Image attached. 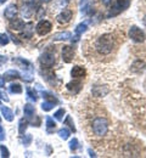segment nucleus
Listing matches in <instances>:
<instances>
[{"instance_id": "f257e3e1", "label": "nucleus", "mask_w": 146, "mask_h": 158, "mask_svg": "<svg viewBox=\"0 0 146 158\" xmlns=\"http://www.w3.org/2000/svg\"><path fill=\"white\" fill-rule=\"evenodd\" d=\"M96 50L99 54L101 55H108L112 52L113 48H115V39L112 37V34H104L101 35L95 45Z\"/></svg>"}, {"instance_id": "f03ea898", "label": "nucleus", "mask_w": 146, "mask_h": 158, "mask_svg": "<svg viewBox=\"0 0 146 158\" xmlns=\"http://www.w3.org/2000/svg\"><path fill=\"white\" fill-rule=\"evenodd\" d=\"M91 128L96 136H105L108 131V123L105 117H96L91 123Z\"/></svg>"}, {"instance_id": "7ed1b4c3", "label": "nucleus", "mask_w": 146, "mask_h": 158, "mask_svg": "<svg viewBox=\"0 0 146 158\" xmlns=\"http://www.w3.org/2000/svg\"><path fill=\"white\" fill-rule=\"evenodd\" d=\"M129 37L134 40V41H136V43H143V41H145V38H146L144 31H141L136 26H133L129 29Z\"/></svg>"}, {"instance_id": "20e7f679", "label": "nucleus", "mask_w": 146, "mask_h": 158, "mask_svg": "<svg viewBox=\"0 0 146 158\" xmlns=\"http://www.w3.org/2000/svg\"><path fill=\"white\" fill-rule=\"evenodd\" d=\"M128 6H129V0H117V2L113 5V7L111 9V11L108 12V17L116 16V15L121 14Z\"/></svg>"}, {"instance_id": "39448f33", "label": "nucleus", "mask_w": 146, "mask_h": 158, "mask_svg": "<svg viewBox=\"0 0 146 158\" xmlns=\"http://www.w3.org/2000/svg\"><path fill=\"white\" fill-rule=\"evenodd\" d=\"M51 23L49 22V21H45V20H43L40 21L38 24H37V33L39 34V35H46L50 31H51Z\"/></svg>"}, {"instance_id": "423d86ee", "label": "nucleus", "mask_w": 146, "mask_h": 158, "mask_svg": "<svg viewBox=\"0 0 146 158\" xmlns=\"http://www.w3.org/2000/svg\"><path fill=\"white\" fill-rule=\"evenodd\" d=\"M74 59V49L72 46H63L62 48V60L66 63L72 62V60Z\"/></svg>"}, {"instance_id": "0eeeda50", "label": "nucleus", "mask_w": 146, "mask_h": 158, "mask_svg": "<svg viewBox=\"0 0 146 158\" xmlns=\"http://www.w3.org/2000/svg\"><path fill=\"white\" fill-rule=\"evenodd\" d=\"M40 63L44 66H48V67H51L54 63H55V55L51 54V52H44L42 56H40Z\"/></svg>"}, {"instance_id": "6e6552de", "label": "nucleus", "mask_w": 146, "mask_h": 158, "mask_svg": "<svg viewBox=\"0 0 146 158\" xmlns=\"http://www.w3.org/2000/svg\"><path fill=\"white\" fill-rule=\"evenodd\" d=\"M72 16H73L72 11H71V10H68V9H66V10H63L60 15H57L56 20H57L59 23H63V24H66V23H68L69 21L72 20Z\"/></svg>"}, {"instance_id": "1a4fd4ad", "label": "nucleus", "mask_w": 146, "mask_h": 158, "mask_svg": "<svg viewBox=\"0 0 146 158\" xmlns=\"http://www.w3.org/2000/svg\"><path fill=\"white\" fill-rule=\"evenodd\" d=\"M85 74H86V71H85V68L82 67V66H74L72 68V71H71V76L76 79L84 78Z\"/></svg>"}, {"instance_id": "9d476101", "label": "nucleus", "mask_w": 146, "mask_h": 158, "mask_svg": "<svg viewBox=\"0 0 146 158\" xmlns=\"http://www.w3.org/2000/svg\"><path fill=\"white\" fill-rule=\"evenodd\" d=\"M17 14H19V10H17V6H16L15 4L9 5V6L5 9V17L9 19V20H14Z\"/></svg>"}, {"instance_id": "9b49d317", "label": "nucleus", "mask_w": 146, "mask_h": 158, "mask_svg": "<svg viewBox=\"0 0 146 158\" xmlns=\"http://www.w3.org/2000/svg\"><path fill=\"white\" fill-rule=\"evenodd\" d=\"M20 77H21V74H20L19 71L10 69V71L5 72V74H4V80L6 81V80H11V79H17V78H20Z\"/></svg>"}, {"instance_id": "f8f14e48", "label": "nucleus", "mask_w": 146, "mask_h": 158, "mask_svg": "<svg viewBox=\"0 0 146 158\" xmlns=\"http://www.w3.org/2000/svg\"><path fill=\"white\" fill-rule=\"evenodd\" d=\"M23 112H24V116H26V118H32L33 116H34V112H35V108H34V106H32V105H29V103H27V105H24V107H23Z\"/></svg>"}, {"instance_id": "ddd939ff", "label": "nucleus", "mask_w": 146, "mask_h": 158, "mask_svg": "<svg viewBox=\"0 0 146 158\" xmlns=\"http://www.w3.org/2000/svg\"><path fill=\"white\" fill-rule=\"evenodd\" d=\"M1 113L4 116V118L7 122H12L14 120V112L9 108V107H1Z\"/></svg>"}, {"instance_id": "4468645a", "label": "nucleus", "mask_w": 146, "mask_h": 158, "mask_svg": "<svg viewBox=\"0 0 146 158\" xmlns=\"http://www.w3.org/2000/svg\"><path fill=\"white\" fill-rule=\"evenodd\" d=\"M81 86H82L81 81H71V83L67 84V89L71 90L73 94H77L81 90Z\"/></svg>"}, {"instance_id": "2eb2a0df", "label": "nucleus", "mask_w": 146, "mask_h": 158, "mask_svg": "<svg viewBox=\"0 0 146 158\" xmlns=\"http://www.w3.org/2000/svg\"><path fill=\"white\" fill-rule=\"evenodd\" d=\"M71 37H72V34H71L69 32H59V33L54 34L52 39L57 40V41H59V40H68Z\"/></svg>"}, {"instance_id": "dca6fc26", "label": "nucleus", "mask_w": 146, "mask_h": 158, "mask_svg": "<svg viewBox=\"0 0 146 158\" xmlns=\"http://www.w3.org/2000/svg\"><path fill=\"white\" fill-rule=\"evenodd\" d=\"M145 67H146V64L144 61H136V62L133 63L131 71H133V72H143V71L145 69Z\"/></svg>"}, {"instance_id": "f3484780", "label": "nucleus", "mask_w": 146, "mask_h": 158, "mask_svg": "<svg viewBox=\"0 0 146 158\" xmlns=\"http://www.w3.org/2000/svg\"><path fill=\"white\" fill-rule=\"evenodd\" d=\"M33 23L32 22H29V23H27V24H24V27H23V33H22V37L23 38H31L32 37V31H33Z\"/></svg>"}, {"instance_id": "a211bd4d", "label": "nucleus", "mask_w": 146, "mask_h": 158, "mask_svg": "<svg viewBox=\"0 0 146 158\" xmlns=\"http://www.w3.org/2000/svg\"><path fill=\"white\" fill-rule=\"evenodd\" d=\"M24 27V23L22 20H15L10 23V28L11 29H15V31H21Z\"/></svg>"}, {"instance_id": "6ab92c4d", "label": "nucleus", "mask_w": 146, "mask_h": 158, "mask_svg": "<svg viewBox=\"0 0 146 158\" xmlns=\"http://www.w3.org/2000/svg\"><path fill=\"white\" fill-rule=\"evenodd\" d=\"M9 90H10V93H12V94H21L22 86L20 84H17V83H14V84H11V85L9 86Z\"/></svg>"}, {"instance_id": "aec40b11", "label": "nucleus", "mask_w": 146, "mask_h": 158, "mask_svg": "<svg viewBox=\"0 0 146 158\" xmlns=\"http://www.w3.org/2000/svg\"><path fill=\"white\" fill-rule=\"evenodd\" d=\"M46 128H48V133H51L56 128V123L51 117H46Z\"/></svg>"}, {"instance_id": "412c9836", "label": "nucleus", "mask_w": 146, "mask_h": 158, "mask_svg": "<svg viewBox=\"0 0 146 158\" xmlns=\"http://www.w3.org/2000/svg\"><path fill=\"white\" fill-rule=\"evenodd\" d=\"M107 93H108V90H107V89L102 90L101 86H94V89H93V94H94L95 96H104Z\"/></svg>"}, {"instance_id": "4be33fe9", "label": "nucleus", "mask_w": 146, "mask_h": 158, "mask_svg": "<svg viewBox=\"0 0 146 158\" xmlns=\"http://www.w3.org/2000/svg\"><path fill=\"white\" fill-rule=\"evenodd\" d=\"M27 127H28V120L22 118L21 120H20V123H19V131H20V134H24Z\"/></svg>"}, {"instance_id": "5701e85b", "label": "nucleus", "mask_w": 146, "mask_h": 158, "mask_svg": "<svg viewBox=\"0 0 146 158\" xmlns=\"http://www.w3.org/2000/svg\"><path fill=\"white\" fill-rule=\"evenodd\" d=\"M54 106H55V103H54V102L44 101V102L42 103V110L43 111H45V112H48V111H51V110L54 108Z\"/></svg>"}, {"instance_id": "b1692460", "label": "nucleus", "mask_w": 146, "mask_h": 158, "mask_svg": "<svg viewBox=\"0 0 146 158\" xmlns=\"http://www.w3.org/2000/svg\"><path fill=\"white\" fill-rule=\"evenodd\" d=\"M86 29H88L86 23H81V24L77 26V28H76V33H77V35H81V34H83Z\"/></svg>"}, {"instance_id": "393cba45", "label": "nucleus", "mask_w": 146, "mask_h": 158, "mask_svg": "<svg viewBox=\"0 0 146 158\" xmlns=\"http://www.w3.org/2000/svg\"><path fill=\"white\" fill-rule=\"evenodd\" d=\"M9 35L7 34H5V33H1L0 34V46H5V45H7L9 44Z\"/></svg>"}, {"instance_id": "a878e982", "label": "nucleus", "mask_w": 146, "mask_h": 158, "mask_svg": "<svg viewBox=\"0 0 146 158\" xmlns=\"http://www.w3.org/2000/svg\"><path fill=\"white\" fill-rule=\"evenodd\" d=\"M27 96H28V99L32 100V101H37V99H38V96H37V93L34 91V90H32V89H27Z\"/></svg>"}, {"instance_id": "bb28decb", "label": "nucleus", "mask_w": 146, "mask_h": 158, "mask_svg": "<svg viewBox=\"0 0 146 158\" xmlns=\"http://www.w3.org/2000/svg\"><path fill=\"white\" fill-rule=\"evenodd\" d=\"M59 135H60V138L63 139V140H67V139L69 138V130L66 129V128H62V129L59 130Z\"/></svg>"}, {"instance_id": "cd10ccee", "label": "nucleus", "mask_w": 146, "mask_h": 158, "mask_svg": "<svg viewBox=\"0 0 146 158\" xmlns=\"http://www.w3.org/2000/svg\"><path fill=\"white\" fill-rule=\"evenodd\" d=\"M78 147H79V142H78V140H77L76 138L72 139V140L69 141V148H71L72 151H76Z\"/></svg>"}, {"instance_id": "c85d7f7f", "label": "nucleus", "mask_w": 146, "mask_h": 158, "mask_svg": "<svg viewBox=\"0 0 146 158\" xmlns=\"http://www.w3.org/2000/svg\"><path fill=\"white\" fill-rule=\"evenodd\" d=\"M43 98H45L46 101H50V102H54V103H57L59 102V100L56 99L55 96H52V95H50L48 93H43Z\"/></svg>"}, {"instance_id": "c756f323", "label": "nucleus", "mask_w": 146, "mask_h": 158, "mask_svg": "<svg viewBox=\"0 0 146 158\" xmlns=\"http://www.w3.org/2000/svg\"><path fill=\"white\" fill-rule=\"evenodd\" d=\"M63 114H65V110L63 108H60L59 111H56L54 113V117L57 119V120H63Z\"/></svg>"}, {"instance_id": "7c9ffc66", "label": "nucleus", "mask_w": 146, "mask_h": 158, "mask_svg": "<svg viewBox=\"0 0 146 158\" xmlns=\"http://www.w3.org/2000/svg\"><path fill=\"white\" fill-rule=\"evenodd\" d=\"M0 152H1V157L2 158L10 157V152H9V150H7L4 145H1V146H0Z\"/></svg>"}, {"instance_id": "2f4dec72", "label": "nucleus", "mask_w": 146, "mask_h": 158, "mask_svg": "<svg viewBox=\"0 0 146 158\" xmlns=\"http://www.w3.org/2000/svg\"><path fill=\"white\" fill-rule=\"evenodd\" d=\"M23 145H26V146H28L31 142H32V135L31 134H27V135H24V138H23Z\"/></svg>"}, {"instance_id": "473e14b6", "label": "nucleus", "mask_w": 146, "mask_h": 158, "mask_svg": "<svg viewBox=\"0 0 146 158\" xmlns=\"http://www.w3.org/2000/svg\"><path fill=\"white\" fill-rule=\"evenodd\" d=\"M65 124H69V127H71V129L73 130V131H76V128H74V124L72 123V118L69 117V116H67V118L65 120Z\"/></svg>"}, {"instance_id": "72a5a7b5", "label": "nucleus", "mask_w": 146, "mask_h": 158, "mask_svg": "<svg viewBox=\"0 0 146 158\" xmlns=\"http://www.w3.org/2000/svg\"><path fill=\"white\" fill-rule=\"evenodd\" d=\"M0 99L4 100L5 102H9V98H7V95H6V93H4L2 90H0Z\"/></svg>"}, {"instance_id": "f704fd0d", "label": "nucleus", "mask_w": 146, "mask_h": 158, "mask_svg": "<svg viewBox=\"0 0 146 158\" xmlns=\"http://www.w3.org/2000/svg\"><path fill=\"white\" fill-rule=\"evenodd\" d=\"M2 140H5V131H4L2 127L0 125V141H2Z\"/></svg>"}, {"instance_id": "c9c22d12", "label": "nucleus", "mask_w": 146, "mask_h": 158, "mask_svg": "<svg viewBox=\"0 0 146 158\" xmlns=\"http://www.w3.org/2000/svg\"><path fill=\"white\" fill-rule=\"evenodd\" d=\"M6 61H7V57H6V56H0V66L4 64Z\"/></svg>"}, {"instance_id": "e433bc0d", "label": "nucleus", "mask_w": 146, "mask_h": 158, "mask_svg": "<svg viewBox=\"0 0 146 158\" xmlns=\"http://www.w3.org/2000/svg\"><path fill=\"white\" fill-rule=\"evenodd\" d=\"M101 1H102V2H104L105 5H108V4H110V2H111V1H112V0H101Z\"/></svg>"}, {"instance_id": "4c0bfd02", "label": "nucleus", "mask_w": 146, "mask_h": 158, "mask_svg": "<svg viewBox=\"0 0 146 158\" xmlns=\"http://www.w3.org/2000/svg\"><path fill=\"white\" fill-rule=\"evenodd\" d=\"M89 153H90V156H91V157H96V155H95V153H94L91 150H89Z\"/></svg>"}, {"instance_id": "58836bf2", "label": "nucleus", "mask_w": 146, "mask_h": 158, "mask_svg": "<svg viewBox=\"0 0 146 158\" xmlns=\"http://www.w3.org/2000/svg\"><path fill=\"white\" fill-rule=\"evenodd\" d=\"M143 22H144V24H145V26H146V16H145V17H144V20H143Z\"/></svg>"}, {"instance_id": "ea45409f", "label": "nucleus", "mask_w": 146, "mask_h": 158, "mask_svg": "<svg viewBox=\"0 0 146 158\" xmlns=\"http://www.w3.org/2000/svg\"><path fill=\"white\" fill-rule=\"evenodd\" d=\"M5 1H7V0H0V4H4Z\"/></svg>"}, {"instance_id": "a19ab883", "label": "nucleus", "mask_w": 146, "mask_h": 158, "mask_svg": "<svg viewBox=\"0 0 146 158\" xmlns=\"http://www.w3.org/2000/svg\"><path fill=\"white\" fill-rule=\"evenodd\" d=\"M43 1H45V2H49V1H51V0H43Z\"/></svg>"}, {"instance_id": "79ce46f5", "label": "nucleus", "mask_w": 146, "mask_h": 158, "mask_svg": "<svg viewBox=\"0 0 146 158\" xmlns=\"http://www.w3.org/2000/svg\"><path fill=\"white\" fill-rule=\"evenodd\" d=\"M0 122H1V118H0Z\"/></svg>"}]
</instances>
